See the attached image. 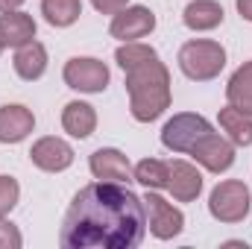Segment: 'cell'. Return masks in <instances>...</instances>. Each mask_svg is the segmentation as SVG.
<instances>
[{"label": "cell", "instance_id": "cell-27", "mask_svg": "<svg viewBox=\"0 0 252 249\" xmlns=\"http://www.w3.org/2000/svg\"><path fill=\"white\" fill-rule=\"evenodd\" d=\"M21 3L24 0H0V12H15V9H21Z\"/></svg>", "mask_w": 252, "mask_h": 249}, {"label": "cell", "instance_id": "cell-8", "mask_svg": "<svg viewBox=\"0 0 252 249\" xmlns=\"http://www.w3.org/2000/svg\"><path fill=\"white\" fill-rule=\"evenodd\" d=\"M188 156H193V161L199 167H205L208 173H226L235 164V144L226 135H217L211 129L190 147Z\"/></svg>", "mask_w": 252, "mask_h": 249}, {"label": "cell", "instance_id": "cell-20", "mask_svg": "<svg viewBox=\"0 0 252 249\" xmlns=\"http://www.w3.org/2000/svg\"><path fill=\"white\" fill-rule=\"evenodd\" d=\"M41 15L50 27H70L82 15L79 0H41Z\"/></svg>", "mask_w": 252, "mask_h": 249}, {"label": "cell", "instance_id": "cell-17", "mask_svg": "<svg viewBox=\"0 0 252 249\" xmlns=\"http://www.w3.org/2000/svg\"><path fill=\"white\" fill-rule=\"evenodd\" d=\"M62 126L70 138H79V141L88 138V135H94V129H97V112H94V106H88L82 100H70L62 109Z\"/></svg>", "mask_w": 252, "mask_h": 249}, {"label": "cell", "instance_id": "cell-9", "mask_svg": "<svg viewBox=\"0 0 252 249\" xmlns=\"http://www.w3.org/2000/svg\"><path fill=\"white\" fill-rule=\"evenodd\" d=\"M30 158L44 173H62L73 164V147L62 138H56V135H47V138H38L32 144Z\"/></svg>", "mask_w": 252, "mask_h": 249}, {"label": "cell", "instance_id": "cell-3", "mask_svg": "<svg viewBox=\"0 0 252 249\" xmlns=\"http://www.w3.org/2000/svg\"><path fill=\"white\" fill-rule=\"evenodd\" d=\"M179 67L193 82H208L220 76V70L226 67V50L220 41H211V38L185 41L179 50Z\"/></svg>", "mask_w": 252, "mask_h": 249}, {"label": "cell", "instance_id": "cell-1", "mask_svg": "<svg viewBox=\"0 0 252 249\" xmlns=\"http://www.w3.org/2000/svg\"><path fill=\"white\" fill-rule=\"evenodd\" d=\"M144 235V199L121 182H91L70 199L59 244L62 249H135Z\"/></svg>", "mask_w": 252, "mask_h": 249}, {"label": "cell", "instance_id": "cell-4", "mask_svg": "<svg viewBox=\"0 0 252 249\" xmlns=\"http://www.w3.org/2000/svg\"><path fill=\"white\" fill-rule=\"evenodd\" d=\"M252 211L250 185L241 179H223L208 193V214L220 223H241Z\"/></svg>", "mask_w": 252, "mask_h": 249}, {"label": "cell", "instance_id": "cell-11", "mask_svg": "<svg viewBox=\"0 0 252 249\" xmlns=\"http://www.w3.org/2000/svg\"><path fill=\"white\" fill-rule=\"evenodd\" d=\"M88 167H91L94 179H100V182H121V185L124 182H135L129 158L115 147H100L97 153H91Z\"/></svg>", "mask_w": 252, "mask_h": 249}, {"label": "cell", "instance_id": "cell-28", "mask_svg": "<svg viewBox=\"0 0 252 249\" xmlns=\"http://www.w3.org/2000/svg\"><path fill=\"white\" fill-rule=\"evenodd\" d=\"M0 53H3V44H0Z\"/></svg>", "mask_w": 252, "mask_h": 249}, {"label": "cell", "instance_id": "cell-16", "mask_svg": "<svg viewBox=\"0 0 252 249\" xmlns=\"http://www.w3.org/2000/svg\"><path fill=\"white\" fill-rule=\"evenodd\" d=\"M47 70V47L41 41H30L24 47L15 50V73L24 82H35L41 79Z\"/></svg>", "mask_w": 252, "mask_h": 249}, {"label": "cell", "instance_id": "cell-6", "mask_svg": "<svg viewBox=\"0 0 252 249\" xmlns=\"http://www.w3.org/2000/svg\"><path fill=\"white\" fill-rule=\"evenodd\" d=\"M62 76L67 88L82 91V94H103L109 88V79H112L106 62H100L94 56H73L64 64Z\"/></svg>", "mask_w": 252, "mask_h": 249}, {"label": "cell", "instance_id": "cell-10", "mask_svg": "<svg viewBox=\"0 0 252 249\" xmlns=\"http://www.w3.org/2000/svg\"><path fill=\"white\" fill-rule=\"evenodd\" d=\"M153 30H156V15L147 6H126L118 15H112V27H109L112 38L121 41H138Z\"/></svg>", "mask_w": 252, "mask_h": 249}, {"label": "cell", "instance_id": "cell-12", "mask_svg": "<svg viewBox=\"0 0 252 249\" xmlns=\"http://www.w3.org/2000/svg\"><path fill=\"white\" fill-rule=\"evenodd\" d=\"M170 176H167V190L176 202H193L202 193V173L196 170V164H190L185 158H173L167 161Z\"/></svg>", "mask_w": 252, "mask_h": 249}, {"label": "cell", "instance_id": "cell-5", "mask_svg": "<svg viewBox=\"0 0 252 249\" xmlns=\"http://www.w3.org/2000/svg\"><path fill=\"white\" fill-rule=\"evenodd\" d=\"M141 199H144V211H147V229H150L153 238H158V241H173L176 235H182V229H185V214H182L173 202H167L158 190H150V187H147V193H144Z\"/></svg>", "mask_w": 252, "mask_h": 249}, {"label": "cell", "instance_id": "cell-15", "mask_svg": "<svg viewBox=\"0 0 252 249\" xmlns=\"http://www.w3.org/2000/svg\"><path fill=\"white\" fill-rule=\"evenodd\" d=\"M226 12L217 0H190L182 12V21L185 27L193 30V32H208V30H217L223 24Z\"/></svg>", "mask_w": 252, "mask_h": 249}, {"label": "cell", "instance_id": "cell-26", "mask_svg": "<svg viewBox=\"0 0 252 249\" xmlns=\"http://www.w3.org/2000/svg\"><path fill=\"white\" fill-rule=\"evenodd\" d=\"M235 6H238V15L252 24V0H235Z\"/></svg>", "mask_w": 252, "mask_h": 249}, {"label": "cell", "instance_id": "cell-21", "mask_svg": "<svg viewBox=\"0 0 252 249\" xmlns=\"http://www.w3.org/2000/svg\"><path fill=\"white\" fill-rule=\"evenodd\" d=\"M132 176H135V182H138V185L150 187V190H161V187H167L170 167H167V161L144 158V161H138V164L132 167Z\"/></svg>", "mask_w": 252, "mask_h": 249}, {"label": "cell", "instance_id": "cell-24", "mask_svg": "<svg viewBox=\"0 0 252 249\" xmlns=\"http://www.w3.org/2000/svg\"><path fill=\"white\" fill-rule=\"evenodd\" d=\"M21 244H24V238H21L18 226L0 217V249H21Z\"/></svg>", "mask_w": 252, "mask_h": 249}, {"label": "cell", "instance_id": "cell-23", "mask_svg": "<svg viewBox=\"0 0 252 249\" xmlns=\"http://www.w3.org/2000/svg\"><path fill=\"white\" fill-rule=\"evenodd\" d=\"M18 196H21V185H18V179H12V176H0V217H6L15 205H18Z\"/></svg>", "mask_w": 252, "mask_h": 249}, {"label": "cell", "instance_id": "cell-18", "mask_svg": "<svg viewBox=\"0 0 252 249\" xmlns=\"http://www.w3.org/2000/svg\"><path fill=\"white\" fill-rule=\"evenodd\" d=\"M226 100H229V106L241 109L244 115H250L252 118V59L250 62H244L232 76H229Z\"/></svg>", "mask_w": 252, "mask_h": 249}, {"label": "cell", "instance_id": "cell-25", "mask_svg": "<svg viewBox=\"0 0 252 249\" xmlns=\"http://www.w3.org/2000/svg\"><path fill=\"white\" fill-rule=\"evenodd\" d=\"M91 6H94L100 15H118L121 9L129 6V0H91Z\"/></svg>", "mask_w": 252, "mask_h": 249}, {"label": "cell", "instance_id": "cell-19", "mask_svg": "<svg viewBox=\"0 0 252 249\" xmlns=\"http://www.w3.org/2000/svg\"><path fill=\"white\" fill-rule=\"evenodd\" d=\"M217 121H220V129L226 132V138L235 147H250L252 144V118L244 115L241 109L226 106V109H220V118Z\"/></svg>", "mask_w": 252, "mask_h": 249}, {"label": "cell", "instance_id": "cell-7", "mask_svg": "<svg viewBox=\"0 0 252 249\" xmlns=\"http://www.w3.org/2000/svg\"><path fill=\"white\" fill-rule=\"evenodd\" d=\"M205 132H211V124L202 115H196V112H179V115H173L164 124V129H161V144L167 150H173V153H190V147Z\"/></svg>", "mask_w": 252, "mask_h": 249}, {"label": "cell", "instance_id": "cell-14", "mask_svg": "<svg viewBox=\"0 0 252 249\" xmlns=\"http://www.w3.org/2000/svg\"><path fill=\"white\" fill-rule=\"evenodd\" d=\"M35 129V118L27 106H0V144H21Z\"/></svg>", "mask_w": 252, "mask_h": 249}, {"label": "cell", "instance_id": "cell-13", "mask_svg": "<svg viewBox=\"0 0 252 249\" xmlns=\"http://www.w3.org/2000/svg\"><path fill=\"white\" fill-rule=\"evenodd\" d=\"M30 41H35V21H32V15L18 12V9L15 12H3L0 15V44L18 50V47H24Z\"/></svg>", "mask_w": 252, "mask_h": 249}, {"label": "cell", "instance_id": "cell-2", "mask_svg": "<svg viewBox=\"0 0 252 249\" xmlns=\"http://www.w3.org/2000/svg\"><path fill=\"white\" fill-rule=\"evenodd\" d=\"M124 85L129 94V112L138 124H153L170 109V70L158 62V56L126 70Z\"/></svg>", "mask_w": 252, "mask_h": 249}, {"label": "cell", "instance_id": "cell-22", "mask_svg": "<svg viewBox=\"0 0 252 249\" xmlns=\"http://www.w3.org/2000/svg\"><path fill=\"white\" fill-rule=\"evenodd\" d=\"M158 53H156V47H150V44H141V41H124L118 50H115V62L126 70H132V67H138V64L150 62V59H156Z\"/></svg>", "mask_w": 252, "mask_h": 249}]
</instances>
